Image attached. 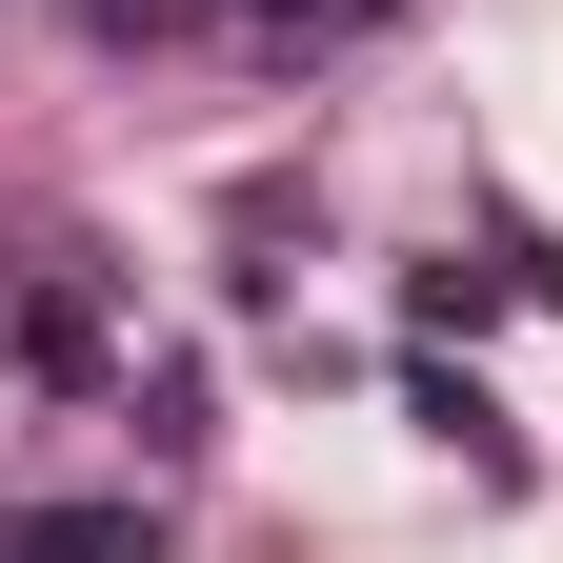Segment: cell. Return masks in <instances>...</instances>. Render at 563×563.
<instances>
[{"instance_id":"1","label":"cell","mask_w":563,"mask_h":563,"mask_svg":"<svg viewBox=\"0 0 563 563\" xmlns=\"http://www.w3.org/2000/svg\"><path fill=\"white\" fill-rule=\"evenodd\" d=\"M0 563H162V504H21Z\"/></svg>"},{"instance_id":"2","label":"cell","mask_w":563,"mask_h":563,"mask_svg":"<svg viewBox=\"0 0 563 563\" xmlns=\"http://www.w3.org/2000/svg\"><path fill=\"white\" fill-rule=\"evenodd\" d=\"M0 322H21V363H41V383H101V302H81V282H21Z\"/></svg>"}]
</instances>
